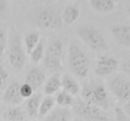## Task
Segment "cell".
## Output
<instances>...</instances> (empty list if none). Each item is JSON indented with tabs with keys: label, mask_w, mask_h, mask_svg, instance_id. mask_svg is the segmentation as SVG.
Masks as SVG:
<instances>
[{
	"label": "cell",
	"mask_w": 130,
	"mask_h": 121,
	"mask_svg": "<svg viewBox=\"0 0 130 121\" xmlns=\"http://www.w3.org/2000/svg\"><path fill=\"white\" fill-rule=\"evenodd\" d=\"M112 38L119 45L126 48H130V25L119 24L110 29Z\"/></svg>",
	"instance_id": "9c48e42d"
},
{
	"label": "cell",
	"mask_w": 130,
	"mask_h": 121,
	"mask_svg": "<svg viewBox=\"0 0 130 121\" xmlns=\"http://www.w3.org/2000/svg\"><path fill=\"white\" fill-rule=\"evenodd\" d=\"M54 104H55V101H54V97H52V96H46V97H45L41 101L38 115L40 117H45L48 112H50L54 109Z\"/></svg>",
	"instance_id": "7402d4cb"
},
{
	"label": "cell",
	"mask_w": 130,
	"mask_h": 121,
	"mask_svg": "<svg viewBox=\"0 0 130 121\" xmlns=\"http://www.w3.org/2000/svg\"><path fill=\"white\" fill-rule=\"evenodd\" d=\"M54 101L61 108H68V107L73 106L75 103L73 96L63 91H61L56 94Z\"/></svg>",
	"instance_id": "44dd1931"
},
{
	"label": "cell",
	"mask_w": 130,
	"mask_h": 121,
	"mask_svg": "<svg viewBox=\"0 0 130 121\" xmlns=\"http://www.w3.org/2000/svg\"><path fill=\"white\" fill-rule=\"evenodd\" d=\"M74 113L84 121H109L104 110L83 100H78L73 105Z\"/></svg>",
	"instance_id": "5b68a950"
},
{
	"label": "cell",
	"mask_w": 130,
	"mask_h": 121,
	"mask_svg": "<svg viewBox=\"0 0 130 121\" xmlns=\"http://www.w3.org/2000/svg\"><path fill=\"white\" fill-rule=\"evenodd\" d=\"M40 40V35L37 31H32L29 33L25 37V45H26V50L29 54L32 52V50L37 46Z\"/></svg>",
	"instance_id": "603a6c76"
},
{
	"label": "cell",
	"mask_w": 130,
	"mask_h": 121,
	"mask_svg": "<svg viewBox=\"0 0 130 121\" xmlns=\"http://www.w3.org/2000/svg\"><path fill=\"white\" fill-rule=\"evenodd\" d=\"M126 12H127L128 15H130V5H129V6H128L127 9H126Z\"/></svg>",
	"instance_id": "1f68e13d"
},
{
	"label": "cell",
	"mask_w": 130,
	"mask_h": 121,
	"mask_svg": "<svg viewBox=\"0 0 130 121\" xmlns=\"http://www.w3.org/2000/svg\"><path fill=\"white\" fill-rule=\"evenodd\" d=\"M121 71L124 73V75H126V77H128L130 78V59L126 61L121 65Z\"/></svg>",
	"instance_id": "f546056e"
},
{
	"label": "cell",
	"mask_w": 130,
	"mask_h": 121,
	"mask_svg": "<svg viewBox=\"0 0 130 121\" xmlns=\"http://www.w3.org/2000/svg\"><path fill=\"white\" fill-rule=\"evenodd\" d=\"M33 22L45 30H54L62 26L61 13L55 7H42L35 13Z\"/></svg>",
	"instance_id": "3957f363"
},
{
	"label": "cell",
	"mask_w": 130,
	"mask_h": 121,
	"mask_svg": "<svg viewBox=\"0 0 130 121\" xmlns=\"http://www.w3.org/2000/svg\"><path fill=\"white\" fill-rule=\"evenodd\" d=\"M71 117V110L67 108H55L46 117L45 121H70Z\"/></svg>",
	"instance_id": "2e32d148"
},
{
	"label": "cell",
	"mask_w": 130,
	"mask_h": 121,
	"mask_svg": "<svg viewBox=\"0 0 130 121\" xmlns=\"http://www.w3.org/2000/svg\"><path fill=\"white\" fill-rule=\"evenodd\" d=\"M6 45H7V40H6V31L0 25V57H2L4 55Z\"/></svg>",
	"instance_id": "484cf974"
},
{
	"label": "cell",
	"mask_w": 130,
	"mask_h": 121,
	"mask_svg": "<svg viewBox=\"0 0 130 121\" xmlns=\"http://www.w3.org/2000/svg\"><path fill=\"white\" fill-rule=\"evenodd\" d=\"M0 118H1V113H0Z\"/></svg>",
	"instance_id": "d6a6232c"
},
{
	"label": "cell",
	"mask_w": 130,
	"mask_h": 121,
	"mask_svg": "<svg viewBox=\"0 0 130 121\" xmlns=\"http://www.w3.org/2000/svg\"><path fill=\"white\" fill-rule=\"evenodd\" d=\"M8 80V72L6 71L4 66L0 64V92L6 87Z\"/></svg>",
	"instance_id": "d4e9b609"
},
{
	"label": "cell",
	"mask_w": 130,
	"mask_h": 121,
	"mask_svg": "<svg viewBox=\"0 0 130 121\" xmlns=\"http://www.w3.org/2000/svg\"><path fill=\"white\" fill-rule=\"evenodd\" d=\"M45 81V74L40 68L33 67L26 75V84L30 85L33 91L38 90Z\"/></svg>",
	"instance_id": "30bf717a"
},
{
	"label": "cell",
	"mask_w": 130,
	"mask_h": 121,
	"mask_svg": "<svg viewBox=\"0 0 130 121\" xmlns=\"http://www.w3.org/2000/svg\"><path fill=\"white\" fill-rule=\"evenodd\" d=\"M21 84L19 82H13L6 88L4 94V101L7 104L15 105L19 104L22 101L23 98L20 93Z\"/></svg>",
	"instance_id": "8fae6325"
},
{
	"label": "cell",
	"mask_w": 130,
	"mask_h": 121,
	"mask_svg": "<svg viewBox=\"0 0 130 121\" xmlns=\"http://www.w3.org/2000/svg\"><path fill=\"white\" fill-rule=\"evenodd\" d=\"M115 119L116 121H130V119L124 113L123 110L119 107L115 109Z\"/></svg>",
	"instance_id": "83f0119b"
},
{
	"label": "cell",
	"mask_w": 130,
	"mask_h": 121,
	"mask_svg": "<svg viewBox=\"0 0 130 121\" xmlns=\"http://www.w3.org/2000/svg\"><path fill=\"white\" fill-rule=\"evenodd\" d=\"M89 4L96 13L103 14L112 13L117 6V3L114 0H90Z\"/></svg>",
	"instance_id": "7c38bea8"
},
{
	"label": "cell",
	"mask_w": 130,
	"mask_h": 121,
	"mask_svg": "<svg viewBox=\"0 0 130 121\" xmlns=\"http://www.w3.org/2000/svg\"><path fill=\"white\" fill-rule=\"evenodd\" d=\"M60 87H61V78L57 74L53 75L45 82L44 92L46 94V96H51L55 94Z\"/></svg>",
	"instance_id": "ffe728a7"
},
{
	"label": "cell",
	"mask_w": 130,
	"mask_h": 121,
	"mask_svg": "<svg viewBox=\"0 0 130 121\" xmlns=\"http://www.w3.org/2000/svg\"><path fill=\"white\" fill-rule=\"evenodd\" d=\"M45 54L53 57L61 59L63 54V42L61 38H53L50 40Z\"/></svg>",
	"instance_id": "9a60e30c"
},
{
	"label": "cell",
	"mask_w": 130,
	"mask_h": 121,
	"mask_svg": "<svg viewBox=\"0 0 130 121\" xmlns=\"http://www.w3.org/2000/svg\"><path fill=\"white\" fill-rule=\"evenodd\" d=\"M4 119L6 121H24L25 114L19 107H10L4 112Z\"/></svg>",
	"instance_id": "d6986e66"
},
{
	"label": "cell",
	"mask_w": 130,
	"mask_h": 121,
	"mask_svg": "<svg viewBox=\"0 0 130 121\" xmlns=\"http://www.w3.org/2000/svg\"><path fill=\"white\" fill-rule=\"evenodd\" d=\"M43 63L44 66L46 68L48 71H53V72H59L63 70L62 62L61 59L53 57L51 55L45 54L43 58Z\"/></svg>",
	"instance_id": "ac0fdd59"
},
{
	"label": "cell",
	"mask_w": 130,
	"mask_h": 121,
	"mask_svg": "<svg viewBox=\"0 0 130 121\" xmlns=\"http://www.w3.org/2000/svg\"><path fill=\"white\" fill-rule=\"evenodd\" d=\"M110 89L121 102L130 101V78L124 74L115 76L110 82Z\"/></svg>",
	"instance_id": "52a82bcc"
},
{
	"label": "cell",
	"mask_w": 130,
	"mask_h": 121,
	"mask_svg": "<svg viewBox=\"0 0 130 121\" xmlns=\"http://www.w3.org/2000/svg\"><path fill=\"white\" fill-rule=\"evenodd\" d=\"M123 111L126 114V116L130 119V101L124 103V106H123Z\"/></svg>",
	"instance_id": "4dcf8cb0"
},
{
	"label": "cell",
	"mask_w": 130,
	"mask_h": 121,
	"mask_svg": "<svg viewBox=\"0 0 130 121\" xmlns=\"http://www.w3.org/2000/svg\"><path fill=\"white\" fill-rule=\"evenodd\" d=\"M8 11V2L6 0H0V18H6Z\"/></svg>",
	"instance_id": "f1b7e54d"
},
{
	"label": "cell",
	"mask_w": 130,
	"mask_h": 121,
	"mask_svg": "<svg viewBox=\"0 0 130 121\" xmlns=\"http://www.w3.org/2000/svg\"><path fill=\"white\" fill-rule=\"evenodd\" d=\"M82 100L103 110L110 108V97L105 87L98 81H90L84 84L81 90Z\"/></svg>",
	"instance_id": "6da1fadb"
},
{
	"label": "cell",
	"mask_w": 130,
	"mask_h": 121,
	"mask_svg": "<svg viewBox=\"0 0 130 121\" xmlns=\"http://www.w3.org/2000/svg\"><path fill=\"white\" fill-rule=\"evenodd\" d=\"M119 66V62L116 58L110 55H103L96 62L94 73L98 77H106L112 74Z\"/></svg>",
	"instance_id": "ba28073f"
},
{
	"label": "cell",
	"mask_w": 130,
	"mask_h": 121,
	"mask_svg": "<svg viewBox=\"0 0 130 121\" xmlns=\"http://www.w3.org/2000/svg\"><path fill=\"white\" fill-rule=\"evenodd\" d=\"M80 11L78 6L74 5H69L65 6L61 12V19L62 22L66 25H71L75 23L79 19Z\"/></svg>",
	"instance_id": "5bb4252c"
},
{
	"label": "cell",
	"mask_w": 130,
	"mask_h": 121,
	"mask_svg": "<svg viewBox=\"0 0 130 121\" xmlns=\"http://www.w3.org/2000/svg\"><path fill=\"white\" fill-rule=\"evenodd\" d=\"M61 87L62 91L74 96L80 92V87L77 80L70 74H64L61 78Z\"/></svg>",
	"instance_id": "4fadbf2b"
},
{
	"label": "cell",
	"mask_w": 130,
	"mask_h": 121,
	"mask_svg": "<svg viewBox=\"0 0 130 121\" xmlns=\"http://www.w3.org/2000/svg\"><path fill=\"white\" fill-rule=\"evenodd\" d=\"M8 56L10 64L15 71H20L23 69L26 62V55L22 49L21 37L16 32L13 33L11 36Z\"/></svg>",
	"instance_id": "8992f818"
},
{
	"label": "cell",
	"mask_w": 130,
	"mask_h": 121,
	"mask_svg": "<svg viewBox=\"0 0 130 121\" xmlns=\"http://www.w3.org/2000/svg\"><path fill=\"white\" fill-rule=\"evenodd\" d=\"M33 92H34L33 89L28 84L25 83L23 85H21L20 93L22 98H30L33 95Z\"/></svg>",
	"instance_id": "4316f807"
},
{
	"label": "cell",
	"mask_w": 130,
	"mask_h": 121,
	"mask_svg": "<svg viewBox=\"0 0 130 121\" xmlns=\"http://www.w3.org/2000/svg\"><path fill=\"white\" fill-rule=\"evenodd\" d=\"M42 101V94H35L29 98L26 104V110H27L28 115L30 117H36L38 114L40 103Z\"/></svg>",
	"instance_id": "e0dca14e"
},
{
	"label": "cell",
	"mask_w": 130,
	"mask_h": 121,
	"mask_svg": "<svg viewBox=\"0 0 130 121\" xmlns=\"http://www.w3.org/2000/svg\"><path fill=\"white\" fill-rule=\"evenodd\" d=\"M68 65L71 73L78 78H86L90 71V61L87 54L73 42L68 48Z\"/></svg>",
	"instance_id": "7a4b0ae2"
},
{
	"label": "cell",
	"mask_w": 130,
	"mask_h": 121,
	"mask_svg": "<svg viewBox=\"0 0 130 121\" xmlns=\"http://www.w3.org/2000/svg\"><path fill=\"white\" fill-rule=\"evenodd\" d=\"M44 55H45V41L42 38L30 53V57L34 62H39L41 60H43Z\"/></svg>",
	"instance_id": "cb8c5ba5"
},
{
	"label": "cell",
	"mask_w": 130,
	"mask_h": 121,
	"mask_svg": "<svg viewBox=\"0 0 130 121\" xmlns=\"http://www.w3.org/2000/svg\"><path fill=\"white\" fill-rule=\"evenodd\" d=\"M77 35L87 46L95 52H103L108 49V44L105 38L93 26H81L77 29Z\"/></svg>",
	"instance_id": "277c9868"
}]
</instances>
